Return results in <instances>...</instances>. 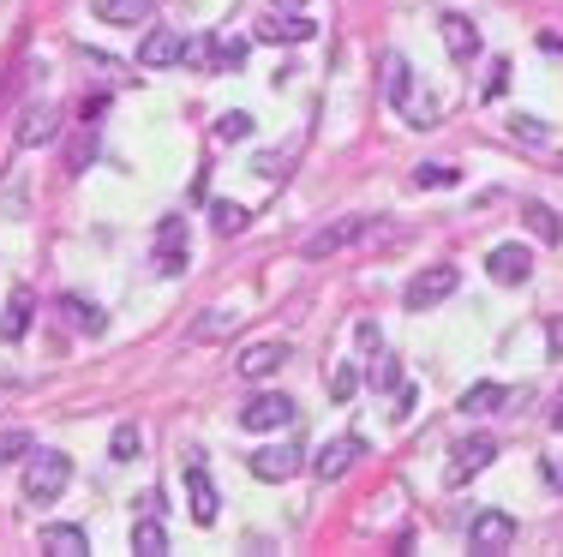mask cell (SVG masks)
Listing matches in <instances>:
<instances>
[{"instance_id":"9c48e42d","label":"cell","mask_w":563,"mask_h":557,"mask_svg":"<svg viewBox=\"0 0 563 557\" xmlns=\"http://www.w3.org/2000/svg\"><path fill=\"white\" fill-rule=\"evenodd\" d=\"M360 456H366V438L342 432V438H330V444H324V450L312 456V474H318V480L330 486V480H342V474H348V468H354Z\"/></svg>"},{"instance_id":"44dd1931","label":"cell","mask_w":563,"mask_h":557,"mask_svg":"<svg viewBox=\"0 0 563 557\" xmlns=\"http://www.w3.org/2000/svg\"><path fill=\"white\" fill-rule=\"evenodd\" d=\"M60 312H66V324H72L78 336H102V330H108V318H102V306H96V300L60 294Z\"/></svg>"},{"instance_id":"4fadbf2b","label":"cell","mask_w":563,"mask_h":557,"mask_svg":"<svg viewBox=\"0 0 563 557\" xmlns=\"http://www.w3.org/2000/svg\"><path fill=\"white\" fill-rule=\"evenodd\" d=\"M384 96H390L396 114H414V126H420V108H414V66H408L402 54L384 60Z\"/></svg>"},{"instance_id":"ab89813d","label":"cell","mask_w":563,"mask_h":557,"mask_svg":"<svg viewBox=\"0 0 563 557\" xmlns=\"http://www.w3.org/2000/svg\"><path fill=\"white\" fill-rule=\"evenodd\" d=\"M552 426H558V432H563V402H558V408H552Z\"/></svg>"},{"instance_id":"8fae6325","label":"cell","mask_w":563,"mask_h":557,"mask_svg":"<svg viewBox=\"0 0 563 557\" xmlns=\"http://www.w3.org/2000/svg\"><path fill=\"white\" fill-rule=\"evenodd\" d=\"M180 60H186V36H180V30H168V24L144 30V42H138V66H180Z\"/></svg>"},{"instance_id":"e0dca14e","label":"cell","mask_w":563,"mask_h":557,"mask_svg":"<svg viewBox=\"0 0 563 557\" xmlns=\"http://www.w3.org/2000/svg\"><path fill=\"white\" fill-rule=\"evenodd\" d=\"M312 36H318V24L306 12H276L258 24V42H312Z\"/></svg>"},{"instance_id":"1f68e13d","label":"cell","mask_w":563,"mask_h":557,"mask_svg":"<svg viewBox=\"0 0 563 557\" xmlns=\"http://www.w3.org/2000/svg\"><path fill=\"white\" fill-rule=\"evenodd\" d=\"M456 180H462V174H456L450 162H426V168H414V186H420V192H426V186H456Z\"/></svg>"},{"instance_id":"d590c367","label":"cell","mask_w":563,"mask_h":557,"mask_svg":"<svg viewBox=\"0 0 563 557\" xmlns=\"http://www.w3.org/2000/svg\"><path fill=\"white\" fill-rule=\"evenodd\" d=\"M504 84H510V60H492V72H486V96H504Z\"/></svg>"},{"instance_id":"f546056e","label":"cell","mask_w":563,"mask_h":557,"mask_svg":"<svg viewBox=\"0 0 563 557\" xmlns=\"http://www.w3.org/2000/svg\"><path fill=\"white\" fill-rule=\"evenodd\" d=\"M354 390H360V366L348 360V366H336V372H330V402L342 408V402H354Z\"/></svg>"},{"instance_id":"f1b7e54d","label":"cell","mask_w":563,"mask_h":557,"mask_svg":"<svg viewBox=\"0 0 563 557\" xmlns=\"http://www.w3.org/2000/svg\"><path fill=\"white\" fill-rule=\"evenodd\" d=\"M366 384H372V390H402V366H396L390 354H378V360L366 366Z\"/></svg>"},{"instance_id":"ffe728a7","label":"cell","mask_w":563,"mask_h":557,"mask_svg":"<svg viewBox=\"0 0 563 557\" xmlns=\"http://www.w3.org/2000/svg\"><path fill=\"white\" fill-rule=\"evenodd\" d=\"M30 312H36V294H30V288H12V294H6L0 336H6V342H24V330H30Z\"/></svg>"},{"instance_id":"e575fe53","label":"cell","mask_w":563,"mask_h":557,"mask_svg":"<svg viewBox=\"0 0 563 557\" xmlns=\"http://www.w3.org/2000/svg\"><path fill=\"white\" fill-rule=\"evenodd\" d=\"M252 174H258V180H288V156H276V150H264V156L252 162Z\"/></svg>"},{"instance_id":"2e32d148","label":"cell","mask_w":563,"mask_h":557,"mask_svg":"<svg viewBox=\"0 0 563 557\" xmlns=\"http://www.w3.org/2000/svg\"><path fill=\"white\" fill-rule=\"evenodd\" d=\"M294 354H288V342H258V348H246L240 354V378L246 384H258V378H270V372H282Z\"/></svg>"},{"instance_id":"cb8c5ba5","label":"cell","mask_w":563,"mask_h":557,"mask_svg":"<svg viewBox=\"0 0 563 557\" xmlns=\"http://www.w3.org/2000/svg\"><path fill=\"white\" fill-rule=\"evenodd\" d=\"M504 402H516V396L504 390V384H474V390L462 396V414H468V420H474V414H498Z\"/></svg>"},{"instance_id":"ba28073f","label":"cell","mask_w":563,"mask_h":557,"mask_svg":"<svg viewBox=\"0 0 563 557\" xmlns=\"http://www.w3.org/2000/svg\"><path fill=\"white\" fill-rule=\"evenodd\" d=\"M186 216H162L156 228V276H186Z\"/></svg>"},{"instance_id":"9a60e30c","label":"cell","mask_w":563,"mask_h":557,"mask_svg":"<svg viewBox=\"0 0 563 557\" xmlns=\"http://www.w3.org/2000/svg\"><path fill=\"white\" fill-rule=\"evenodd\" d=\"M486 270H492V282L516 288V282H528V276H534V252H528V246H498V252L486 258Z\"/></svg>"},{"instance_id":"484cf974","label":"cell","mask_w":563,"mask_h":557,"mask_svg":"<svg viewBox=\"0 0 563 557\" xmlns=\"http://www.w3.org/2000/svg\"><path fill=\"white\" fill-rule=\"evenodd\" d=\"M138 450H144V432H138L132 420H120L114 438H108V456H114V462H138Z\"/></svg>"},{"instance_id":"d4e9b609","label":"cell","mask_w":563,"mask_h":557,"mask_svg":"<svg viewBox=\"0 0 563 557\" xmlns=\"http://www.w3.org/2000/svg\"><path fill=\"white\" fill-rule=\"evenodd\" d=\"M522 222H528V228H534V234H540L546 246H558V240H563L558 210H552V204H540V198H534V204H522Z\"/></svg>"},{"instance_id":"7a4b0ae2","label":"cell","mask_w":563,"mask_h":557,"mask_svg":"<svg viewBox=\"0 0 563 557\" xmlns=\"http://www.w3.org/2000/svg\"><path fill=\"white\" fill-rule=\"evenodd\" d=\"M492 456H498V438H486V432L462 438V444L450 450V462H444V486H468L474 474H486V468H492Z\"/></svg>"},{"instance_id":"60d3db41","label":"cell","mask_w":563,"mask_h":557,"mask_svg":"<svg viewBox=\"0 0 563 557\" xmlns=\"http://www.w3.org/2000/svg\"><path fill=\"white\" fill-rule=\"evenodd\" d=\"M552 480H558V486H563V468H558V474H552Z\"/></svg>"},{"instance_id":"6da1fadb","label":"cell","mask_w":563,"mask_h":557,"mask_svg":"<svg viewBox=\"0 0 563 557\" xmlns=\"http://www.w3.org/2000/svg\"><path fill=\"white\" fill-rule=\"evenodd\" d=\"M66 486H72V462H66L60 450H30V468H24V498H30V504H54Z\"/></svg>"},{"instance_id":"836d02e7","label":"cell","mask_w":563,"mask_h":557,"mask_svg":"<svg viewBox=\"0 0 563 557\" xmlns=\"http://www.w3.org/2000/svg\"><path fill=\"white\" fill-rule=\"evenodd\" d=\"M30 450H36V444H30V432H18V426H12V432H0V468H6V462H18V456H30Z\"/></svg>"},{"instance_id":"8992f818","label":"cell","mask_w":563,"mask_h":557,"mask_svg":"<svg viewBox=\"0 0 563 557\" xmlns=\"http://www.w3.org/2000/svg\"><path fill=\"white\" fill-rule=\"evenodd\" d=\"M372 228H378V216H342V222H330V228H318V234L306 240V258H330V252H342V246L366 240Z\"/></svg>"},{"instance_id":"5b68a950","label":"cell","mask_w":563,"mask_h":557,"mask_svg":"<svg viewBox=\"0 0 563 557\" xmlns=\"http://www.w3.org/2000/svg\"><path fill=\"white\" fill-rule=\"evenodd\" d=\"M246 468H252V480H264V486H282V480H294V474L306 468V450H300V444H264V450L246 456Z\"/></svg>"},{"instance_id":"277c9868","label":"cell","mask_w":563,"mask_h":557,"mask_svg":"<svg viewBox=\"0 0 563 557\" xmlns=\"http://www.w3.org/2000/svg\"><path fill=\"white\" fill-rule=\"evenodd\" d=\"M294 396H282V390H264V396H252L246 408H240V426L246 432H288L294 426Z\"/></svg>"},{"instance_id":"7402d4cb","label":"cell","mask_w":563,"mask_h":557,"mask_svg":"<svg viewBox=\"0 0 563 557\" xmlns=\"http://www.w3.org/2000/svg\"><path fill=\"white\" fill-rule=\"evenodd\" d=\"M132 552H144V557L168 552V528H162V516H156V510H144V516L132 522Z\"/></svg>"},{"instance_id":"ac0fdd59","label":"cell","mask_w":563,"mask_h":557,"mask_svg":"<svg viewBox=\"0 0 563 557\" xmlns=\"http://www.w3.org/2000/svg\"><path fill=\"white\" fill-rule=\"evenodd\" d=\"M36 546H42V552H54V557H84V552H90V534H84V528H72V522H48V528L36 534Z\"/></svg>"},{"instance_id":"8d00e7d4","label":"cell","mask_w":563,"mask_h":557,"mask_svg":"<svg viewBox=\"0 0 563 557\" xmlns=\"http://www.w3.org/2000/svg\"><path fill=\"white\" fill-rule=\"evenodd\" d=\"M516 138H528V144H546V126H540L534 114H522V120H516Z\"/></svg>"},{"instance_id":"d6986e66","label":"cell","mask_w":563,"mask_h":557,"mask_svg":"<svg viewBox=\"0 0 563 557\" xmlns=\"http://www.w3.org/2000/svg\"><path fill=\"white\" fill-rule=\"evenodd\" d=\"M90 12H96L102 24H126V30H138V24L156 18V0H96Z\"/></svg>"},{"instance_id":"603a6c76","label":"cell","mask_w":563,"mask_h":557,"mask_svg":"<svg viewBox=\"0 0 563 557\" xmlns=\"http://www.w3.org/2000/svg\"><path fill=\"white\" fill-rule=\"evenodd\" d=\"M234 324H240V312H228V306H210V312H204V318H198L186 336H192V342H216V336H234Z\"/></svg>"},{"instance_id":"d6a6232c","label":"cell","mask_w":563,"mask_h":557,"mask_svg":"<svg viewBox=\"0 0 563 557\" xmlns=\"http://www.w3.org/2000/svg\"><path fill=\"white\" fill-rule=\"evenodd\" d=\"M210 60H216V36H192L180 66H198V72H210Z\"/></svg>"},{"instance_id":"f35d334b","label":"cell","mask_w":563,"mask_h":557,"mask_svg":"<svg viewBox=\"0 0 563 557\" xmlns=\"http://www.w3.org/2000/svg\"><path fill=\"white\" fill-rule=\"evenodd\" d=\"M276 6H282V12H300V6H306V0H276Z\"/></svg>"},{"instance_id":"4dcf8cb0","label":"cell","mask_w":563,"mask_h":557,"mask_svg":"<svg viewBox=\"0 0 563 557\" xmlns=\"http://www.w3.org/2000/svg\"><path fill=\"white\" fill-rule=\"evenodd\" d=\"M246 60V36H222L216 42V60H210V72H234Z\"/></svg>"},{"instance_id":"4316f807","label":"cell","mask_w":563,"mask_h":557,"mask_svg":"<svg viewBox=\"0 0 563 557\" xmlns=\"http://www.w3.org/2000/svg\"><path fill=\"white\" fill-rule=\"evenodd\" d=\"M210 222H216V234H240V228H246V204L216 198V204H210Z\"/></svg>"},{"instance_id":"30bf717a","label":"cell","mask_w":563,"mask_h":557,"mask_svg":"<svg viewBox=\"0 0 563 557\" xmlns=\"http://www.w3.org/2000/svg\"><path fill=\"white\" fill-rule=\"evenodd\" d=\"M186 498H192V522L210 528L222 498H216V486H210V474H204V450H186Z\"/></svg>"},{"instance_id":"52a82bcc","label":"cell","mask_w":563,"mask_h":557,"mask_svg":"<svg viewBox=\"0 0 563 557\" xmlns=\"http://www.w3.org/2000/svg\"><path fill=\"white\" fill-rule=\"evenodd\" d=\"M468 546L486 552V557L510 552V546H516V516H504V510H480L474 528H468Z\"/></svg>"},{"instance_id":"74e56055","label":"cell","mask_w":563,"mask_h":557,"mask_svg":"<svg viewBox=\"0 0 563 557\" xmlns=\"http://www.w3.org/2000/svg\"><path fill=\"white\" fill-rule=\"evenodd\" d=\"M552 360H563V324H552Z\"/></svg>"},{"instance_id":"5bb4252c","label":"cell","mask_w":563,"mask_h":557,"mask_svg":"<svg viewBox=\"0 0 563 557\" xmlns=\"http://www.w3.org/2000/svg\"><path fill=\"white\" fill-rule=\"evenodd\" d=\"M54 132H60V108H54V102H30L24 120H18V150H36V144H48Z\"/></svg>"},{"instance_id":"3957f363","label":"cell","mask_w":563,"mask_h":557,"mask_svg":"<svg viewBox=\"0 0 563 557\" xmlns=\"http://www.w3.org/2000/svg\"><path fill=\"white\" fill-rule=\"evenodd\" d=\"M456 282H462V270L456 264H432V270H420L414 282H408V312H432V306H444L450 294H456Z\"/></svg>"},{"instance_id":"83f0119b","label":"cell","mask_w":563,"mask_h":557,"mask_svg":"<svg viewBox=\"0 0 563 557\" xmlns=\"http://www.w3.org/2000/svg\"><path fill=\"white\" fill-rule=\"evenodd\" d=\"M216 138H222V144H240V138H252V114H246V108H228V114L216 120Z\"/></svg>"},{"instance_id":"7c38bea8","label":"cell","mask_w":563,"mask_h":557,"mask_svg":"<svg viewBox=\"0 0 563 557\" xmlns=\"http://www.w3.org/2000/svg\"><path fill=\"white\" fill-rule=\"evenodd\" d=\"M438 30H444V48H450V60H462V66H474V60H480V30H474V18H462V12H444V18H438Z\"/></svg>"}]
</instances>
